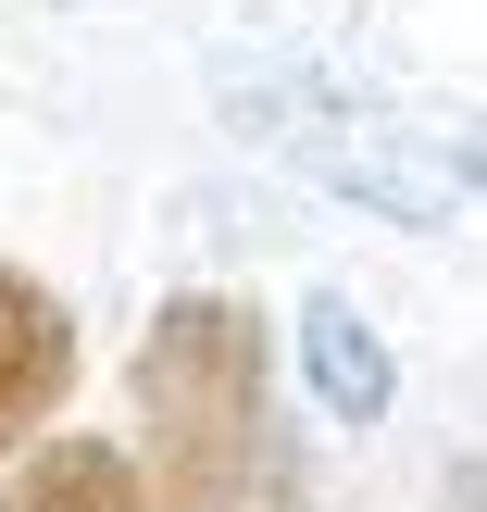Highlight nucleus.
I'll list each match as a JSON object with an SVG mask.
<instances>
[{"mask_svg": "<svg viewBox=\"0 0 487 512\" xmlns=\"http://www.w3.org/2000/svg\"><path fill=\"white\" fill-rule=\"evenodd\" d=\"M138 475L163 512H263L275 500V338L238 288H175L138 325Z\"/></svg>", "mask_w": 487, "mask_h": 512, "instance_id": "f257e3e1", "label": "nucleus"}, {"mask_svg": "<svg viewBox=\"0 0 487 512\" xmlns=\"http://www.w3.org/2000/svg\"><path fill=\"white\" fill-rule=\"evenodd\" d=\"M75 400V313L50 275L0 263V475L50 438V413Z\"/></svg>", "mask_w": 487, "mask_h": 512, "instance_id": "f03ea898", "label": "nucleus"}, {"mask_svg": "<svg viewBox=\"0 0 487 512\" xmlns=\"http://www.w3.org/2000/svg\"><path fill=\"white\" fill-rule=\"evenodd\" d=\"M288 163L313 175V188H338V200H363V213H388V225H450V175H438V150L375 138V113H350V100H338L325 125H300Z\"/></svg>", "mask_w": 487, "mask_h": 512, "instance_id": "7ed1b4c3", "label": "nucleus"}, {"mask_svg": "<svg viewBox=\"0 0 487 512\" xmlns=\"http://www.w3.org/2000/svg\"><path fill=\"white\" fill-rule=\"evenodd\" d=\"M0 512H163V500H150V475H138L125 438H75V425H50V438L0 475Z\"/></svg>", "mask_w": 487, "mask_h": 512, "instance_id": "20e7f679", "label": "nucleus"}, {"mask_svg": "<svg viewBox=\"0 0 487 512\" xmlns=\"http://www.w3.org/2000/svg\"><path fill=\"white\" fill-rule=\"evenodd\" d=\"M300 388H313V413H338V425H375L400 400V363L363 325V300H338V288L300 300Z\"/></svg>", "mask_w": 487, "mask_h": 512, "instance_id": "39448f33", "label": "nucleus"}, {"mask_svg": "<svg viewBox=\"0 0 487 512\" xmlns=\"http://www.w3.org/2000/svg\"><path fill=\"white\" fill-rule=\"evenodd\" d=\"M438 175H450V188H475V200H487V125H450V150H438Z\"/></svg>", "mask_w": 487, "mask_h": 512, "instance_id": "423d86ee", "label": "nucleus"}, {"mask_svg": "<svg viewBox=\"0 0 487 512\" xmlns=\"http://www.w3.org/2000/svg\"><path fill=\"white\" fill-rule=\"evenodd\" d=\"M438 500H450V512H487V463H475V450H463V463H438Z\"/></svg>", "mask_w": 487, "mask_h": 512, "instance_id": "0eeeda50", "label": "nucleus"}, {"mask_svg": "<svg viewBox=\"0 0 487 512\" xmlns=\"http://www.w3.org/2000/svg\"><path fill=\"white\" fill-rule=\"evenodd\" d=\"M263 512H313V500H288V488H275V500H263Z\"/></svg>", "mask_w": 487, "mask_h": 512, "instance_id": "6e6552de", "label": "nucleus"}]
</instances>
